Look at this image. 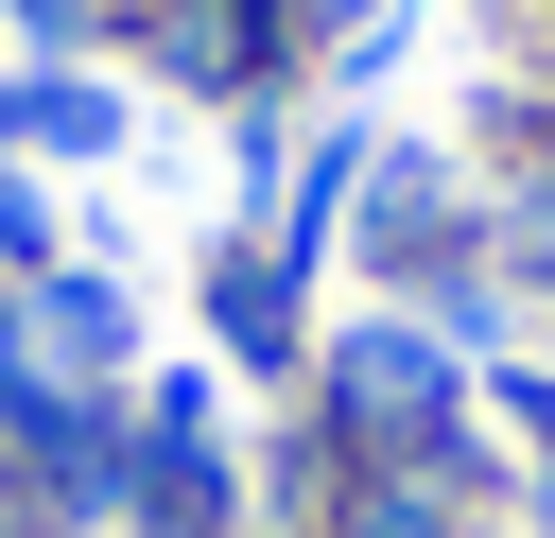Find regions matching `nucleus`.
I'll use <instances>...</instances> for the list:
<instances>
[{
  "mask_svg": "<svg viewBox=\"0 0 555 538\" xmlns=\"http://www.w3.org/2000/svg\"><path fill=\"white\" fill-rule=\"evenodd\" d=\"M208 330H225V364H260V382L312 347V330H295V278H278L260 243H225V260H208Z\"/></svg>",
  "mask_w": 555,
  "mask_h": 538,
  "instance_id": "3",
  "label": "nucleus"
},
{
  "mask_svg": "<svg viewBox=\"0 0 555 538\" xmlns=\"http://www.w3.org/2000/svg\"><path fill=\"white\" fill-rule=\"evenodd\" d=\"M312 17H364V0H312Z\"/></svg>",
  "mask_w": 555,
  "mask_h": 538,
  "instance_id": "10",
  "label": "nucleus"
},
{
  "mask_svg": "<svg viewBox=\"0 0 555 538\" xmlns=\"http://www.w3.org/2000/svg\"><path fill=\"white\" fill-rule=\"evenodd\" d=\"M0 538H17V503H0Z\"/></svg>",
  "mask_w": 555,
  "mask_h": 538,
  "instance_id": "11",
  "label": "nucleus"
},
{
  "mask_svg": "<svg viewBox=\"0 0 555 538\" xmlns=\"http://www.w3.org/2000/svg\"><path fill=\"white\" fill-rule=\"evenodd\" d=\"M17 330H35V364H52V382H121V364H139V312H121L87 260H52V278L17 295Z\"/></svg>",
  "mask_w": 555,
  "mask_h": 538,
  "instance_id": "2",
  "label": "nucleus"
},
{
  "mask_svg": "<svg viewBox=\"0 0 555 538\" xmlns=\"http://www.w3.org/2000/svg\"><path fill=\"white\" fill-rule=\"evenodd\" d=\"M104 121H121V104H104V87H17V104H0V139H69V156H87V139H104Z\"/></svg>",
  "mask_w": 555,
  "mask_h": 538,
  "instance_id": "6",
  "label": "nucleus"
},
{
  "mask_svg": "<svg viewBox=\"0 0 555 538\" xmlns=\"http://www.w3.org/2000/svg\"><path fill=\"white\" fill-rule=\"evenodd\" d=\"M503 260H520V278H555V174H538V191L503 208Z\"/></svg>",
  "mask_w": 555,
  "mask_h": 538,
  "instance_id": "8",
  "label": "nucleus"
},
{
  "mask_svg": "<svg viewBox=\"0 0 555 538\" xmlns=\"http://www.w3.org/2000/svg\"><path fill=\"white\" fill-rule=\"evenodd\" d=\"M173 69L191 87H243L260 69V0H173Z\"/></svg>",
  "mask_w": 555,
  "mask_h": 538,
  "instance_id": "5",
  "label": "nucleus"
},
{
  "mask_svg": "<svg viewBox=\"0 0 555 538\" xmlns=\"http://www.w3.org/2000/svg\"><path fill=\"white\" fill-rule=\"evenodd\" d=\"M503 417H520V451H538L520 503H538V538H555V382H503Z\"/></svg>",
  "mask_w": 555,
  "mask_h": 538,
  "instance_id": "7",
  "label": "nucleus"
},
{
  "mask_svg": "<svg viewBox=\"0 0 555 538\" xmlns=\"http://www.w3.org/2000/svg\"><path fill=\"white\" fill-rule=\"evenodd\" d=\"M17 364H35V330H17V295H0V382H17Z\"/></svg>",
  "mask_w": 555,
  "mask_h": 538,
  "instance_id": "9",
  "label": "nucleus"
},
{
  "mask_svg": "<svg viewBox=\"0 0 555 538\" xmlns=\"http://www.w3.org/2000/svg\"><path fill=\"white\" fill-rule=\"evenodd\" d=\"M121 521H139V538H243V469H225V434H208V382H156V399H139Z\"/></svg>",
  "mask_w": 555,
  "mask_h": 538,
  "instance_id": "1",
  "label": "nucleus"
},
{
  "mask_svg": "<svg viewBox=\"0 0 555 538\" xmlns=\"http://www.w3.org/2000/svg\"><path fill=\"white\" fill-rule=\"evenodd\" d=\"M330 538H486V521H468L434 469H364V486L330 503Z\"/></svg>",
  "mask_w": 555,
  "mask_h": 538,
  "instance_id": "4",
  "label": "nucleus"
}]
</instances>
